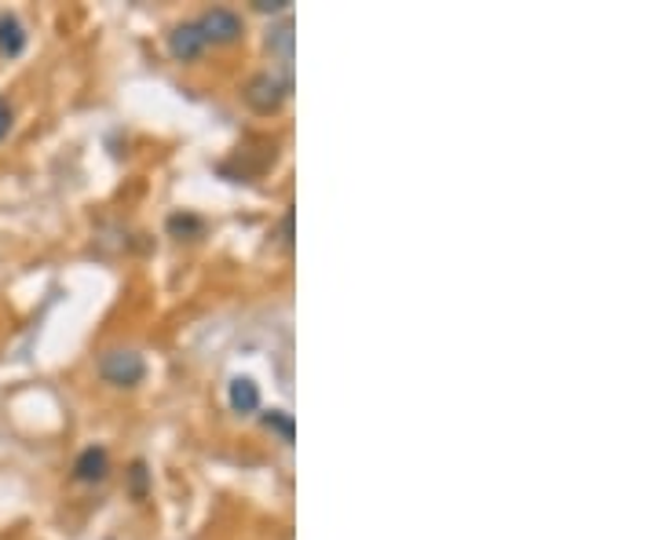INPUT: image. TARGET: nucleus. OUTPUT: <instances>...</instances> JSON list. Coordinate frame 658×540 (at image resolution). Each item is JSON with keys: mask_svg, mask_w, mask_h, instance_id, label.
I'll return each mask as SVG.
<instances>
[{"mask_svg": "<svg viewBox=\"0 0 658 540\" xmlns=\"http://www.w3.org/2000/svg\"><path fill=\"white\" fill-rule=\"evenodd\" d=\"M256 11H264V15H289V4L286 0H253Z\"/></svg>", "mask_w": 658, "mask_h": 540, "instance_id": "ddd939ff", "label": "nucleus"}, {"mask_svg": "<svg viewBox=\"0 0 658 540\" xmlns=\"http://www.w3.org/2000/svg\"><path fill=\"white\" fill-rule=\"evenodd\" d=\"M289 92H293V77L289 74H256L249 85H245V103H249V110H256V114L271 117L278 114V110L286 106Z\"/></svg>", "mask_w": 658, "mask_h": 540, "instance_id": "f03ea898", "label": "nucleus"}, {"mask_svg": "<svg viewBox=\"0 0 658 540\" xmlns=\"http://www.w3.org/2000/svg\"><path fill=\"white\" fill-rule=\"evenodd\" d=\"M107 475H110V449L107 446H88L77 453L74 482H81V486H96V482H107Z\"/></svg>", "mask_w": 658, "mask_h": 540, "instance_id": "39448f33", "label": "nucleus"}, {"mask_svg": "<svg viewBox=\"0 0 658 540\" xmlns=\"http://www.w3.org/2000/svg\"><path fill=\"white\" fill-rule=\"evenodd\" d=\"M205 230V223L202 220H198V216H187V212H183V216H169V234H172V238H198V234H202Z\"/></svg>", "mask_w": 658, "mask_h": 540, "instance_id": "9d476101", "label": "nucleus"}, {"mask_svg": "<svg viewBox=\"0 0 658 540\" xmlns=\"http://www.w3.org/2000/svg\"><path fill=\"white\" fill-rule=\"evenodd\" d=\"M96 373L110 387L132 391L147 380V358H143L140 351H132V347H110V351L99 355Z\"/></svg>", "mask_w": 658, "mask_h": 540, "instance_id": "f257e3e1", "label": "nucleus"}, {"mask_svg": "<svg viewBox=\"0 0 658 540\" xmlns=\"http://www.w3.org/2000/svg\"><path fill=\"white\" fill-rule=\"evenodd\" d=\"M282 245H286V249H293V209L282 216Z\"/></svg>", "mask_w": 658, "mask_h": 540, "instance_id": "4468645a", "label": "nucleus"}, {"mask_svg": "<svg viewBox=\"0 0 658 540\" xmlns=\"http://www.w3.org/2000/svg\"><path fill=\"white\" fill-rule=\"evenodd\" d=\"M260 384H256L253 376H234L231 384H227V405H231V413H238V416H253V413H260Z\"/></svg>", "mask_w": 658, "mask_h": 540, "instance_id": "423d86ee", "label": "nucleus"}, {"mask_svg": "<svg viewBox=\"0 0 658 540\" xmlns=\"http://www.w3.org/2000/svg\"><path fill=\"white\" fill-rule=\"evenodd\" d=\"M147 482H150L147 464H143V460H136V464H132V497H136V500L147 497Z\"/></svg>", "mask_w": 658, "mask_h": 540, "instance_id": "9b49d317", "label": "nucleus"}, {"mask_svg": "<svg viewBox=\"0 0 658 540\" xmlns=\"http://www.w3.org/2000/svg\"><path fill=\"white\" fill-rule=\"evenodd\" d=\"M194 22H198V30H202L205 44H234V41H242V33H245L242 15L231 8H209L205 15H198Z\"/></svg>", "mask_w": 658, "mask_h": 540, "instance_id": "7ed1b4c3", "label": "nucleus"}, {"mask_svg": "<svg viewBox=\"0 0 658 540\" xmlns=\"http://www.w3.org/2000/svg\"><path fill=\"white\" fill-rule=\"evenodd\" d=\"M165 48H169L172 63H198L202 55L209 52V44L202 37V30H198V22H180V26H172L169 41H165Z\"/></svg>", "mask_w": 658, "mask_h": 540, "instance_id": "20e7f679", "label": "nucleus"}, {"mask_svg": "<svg viewBox=\"0 0 658 540\" xmlns=\"http://www.w3.org/2000/svg\"><path fill=\"white\" fill-rule=\"evenodd\" d=\"M267 52L278 55V63H282L289 74V63H293V19L289 15H282L278 26L267 30Z\"/></svg>", "mask_w": 658, "mask_h": 540, "instance_id": "6e6552de", "label": "nucleus"}, {"mask_svg": "<svg viewBox=\"0 0 658 540\" xmlns=\"http://www.w3.org/2000/svg\"><path fill=\"white\" fill-rule=\"evenodd\" d=\"M30 44V33L22 26V19L15 11H0V55L4 59H19Z\"/></svg>", "mask_w": 658, "mask_h": 540, "instance_id": "0eeeda50", "label": "nucleus"}, {"mask_svg": "<svg viewBox=\"0 0 658 540\" xmlns=\"http://www.w3.org/2000/svg\"><path fill=\"white\" fill-rule=\"evenodd\" d=\"M11 125H15V110H11L8 99H0V143L11 135Z\"/></svg>", "mask_w": 658, "mask_h": 540, "instance_id": "f8f14e48", "label": "nucleus"}, {"mask_svg": "<svg viewBox=\"0 0 658 540\" xmlns=\"http://www.w3.org/2000/svg\"><path fill=\"white\" fill-rule=\"evenodd\" d=\"M260 420H264L267 431H275L286 446H293V438H297V424H293V416H289L286 409H267V413L260 416Z\"/></svg>", "mask_w": 658, "mask_h": 540, "instance_id": "1a4fd4ad", "label": "nucleus"}]
</instances>
